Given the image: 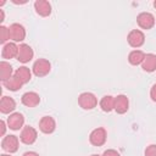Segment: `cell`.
I'll use <instances>...</instances> for the list:
<instances>
[{
  "mask_svg": "<svg viewBox=\"0 0 156 156\" xmlns=\"http://www.w3.org/2000/svg\"><path fill=\"white\" fill-rule=\"evenodd\" d=\"M145 156H156V144H151L145 149Z\"/></svg>",
  "mask_w": 156,
  "mask_h": 156,
  "instance_id": "24",
  "label": "cell"
},
{
  "mask_svg": "<svg viewBox=\"0 0 156 156\" xmlns=\"http://www.w3.org/2000/svg\"><path fill=\"white\" fill-rule=\"evenodd\" d=\"M4 18H5V15H4V11L0 9V22H4Z\"/></svg>",
  "mask_w": 156,
  "mask_h": 156,
  "instance_id": "29",
  "label": "cell"
},
{
  "mask_svg": "<svg viewBox=\"0 0 156 156\" xmlns=\"http://www.w3.org/2000/svg\"><path fill=\"white\" fill-rule=\"evenodd\" d=\"M13 74H15V73H13L12 66H11L7 61L2 60V61L0 62V79H1L2 82H5V80L10 79Z\"/></svg>",
  "mask_w": 156,
  "mask_h": 156,
  "instance_id": "18",
  "label": "cell"
},
{
  "mask_svg": "<svg viewBox=\"0 0 156 156\" xmlns=\"http://www.w3.org/2000/svg\"><path fill=\"white\" fill-rule=\"evenodd\" d=\"M35 12L41 17H48L51 15V4L46 0H37L34 2Z\"/></svg>",
  "mask_w": 156,
  "mask_h": 156,
  "instance_id": "16",
  "label": "cell"
},
{
  "mask_svg": "<svg viewBox=\"0 0 156 156\" xmlns=\"http://www.w3.org/2000/svg\"><path fill=\"white\" fill-rule=\"evenodd\" d=\"M51 69V63L45 58H38L32 67V72L37 77H45Z\"/></svg>",
  "mask_w": 156,
  "mask_h": 156,
  "instance_id": "3",
  "label": "cell"
},
{
  "mask_svg": "<svg viewBox=\"0 0 156 156\" xmlns=\"http://www.w3.org/2000/svg\"><path fill=\"white\" fill-rule=\"evenodd\" d=\"M145 52L141 51V50H133L129 52L128 55V62L133 66H138V65H141L144 58H145Z\"/></svg>",
  "mask_w": 156,
  "mask_h": 156,
  "instance_id": "19",
  "label": "cell"
},
{
  "mask_svg": "<svg viewBox=\"0 0 156 156\" xmlns=\"http://www.w3.org/2000/svg\"><path fill=\"white\" fill-rule=\"evenodd\" d=\"M106 139H107V132L102 127H98L93 129L91 133L89 134V141L94 146H102L106 143Z\"/></svg>",
  "mask_w": 156,
  "mask_h": 156,
  "instance_id": "2",
  "label": "cell"
},
{
  "mask_svg": "<svg viewBox=\"0 0 156 156\" xmlns=\"http://www.w3.org/2000/svg\"><path fill=\"white\" fill-rule=\"evenodd\" d=\"M150 98H151V100L154 101V102H156V83L151 87V89H150Z\"/></svg>",
  "mask_w": 156,
  "mask_h": 156,
  "instance_id": "26",
  "label": "cell"
},
{
  "mask_svg": "<svg viewBox=\"0 0 156 156\" xmlns=\"http://www.w3.org/2000/svg\"><path fill=\"white\" fill-rule=\"evenodd\" d=\"M154 7H155V9H156V0H155V1H154Z\"/></svg>",
  "mask_w": 156,
  "mask_h": 156,
  "instance_id": "33",
  "label": "cell"
},
{
  "mask_svg": "<svg viewBox=\"0 0 156 156\" xmlns=\"http://www.w3.org/2000/svg\"><path fill=\"white\" fill-rule=\"evenodd\" d=\"M2 85L7 89V90H10V91H17V90H20L24 84L13 74L10 79H7V80H5V82H2Z\"/></svg>",
  "mask_w": 156,
  "mask_h": 156,
  "instance_id": "21",
  "label": "cell"
},
{
  "mask_svg": "<svg viewBox=\"0 0 156 156\" xmlns=\"http://www.w3.org/2000/svg\"><path fill=\"white\" fill-rule=\"evenodd\" d=\"M33 56H34V51L28 44H21L18 46V54L16 57L17 61H20L21 63H27L33 58Z\"/></svg>",
  "mask_w": 156,
  "mask_h": 156,
  "instance_id": "9",
  "label": "cell"
},
{
  "mask_svg": "<svg viewBox=\"0 0 156 156\" xmlns=\"http://www.w3.org/2000/svg\"><path fill=\"white\" fill-rule=\"evenodd\" d=\"M32 71L28 68V67H26V66H22V67H20V68H17L16 71H15V76L23 83V84H27L30 79H32Z\"/></svg>",
  "mask_w": 156,
  "mask_h": 156,
  "instance_id": "20",
  "label": "cell"
},
{
  "mask_svg": "<svg viewBox=\"0 0 156 156\" xmlns=\"http://www.w3.org/2000/svg\"><path fill=\"white\" fill-rule=\"evenodd\" d=\"M0 156H11V155H7V154H2V155H0Z\"/></svg>",
  "mask_w": 156,
  "mask_h": 156,
  "instance_id": "31",
  "label": "cell"
},
{
  "mask_svg": "<svg viewBox=\"0 0 156 156\" xmlns=\"http://www.w3.org/2000/svg\"><path fill=\"white\" fill-rule=\"evenodd\" d=\"M90 156H101V155H98V154H93V155H90Z\"/></svg>",
  "mask_w": 156,
  "mask_h": 156,
  "instance_id": "32",
  "label": "cell"
},
{
  "mask_svg": "<svg viewBox=\"0 0 156 156\" xmlns=\"http://www.w3.org/2000/svg\"><path fill=\"white\" fill-rule=\"evenodd\" d=\"M15 108H16V101L11 96L4 95L0 100V112L4 115H7V113L11 115V112H13Z\"/></svg>",
  "mask_w": 156,
  "mask_h": 156,
  "instance_id": "15",
  "label": "cell"
},
{
  "mask_svg": "<svg viewBox=\"0 0 156 156\" xmlns=\"http://www.w3.org/2000/svg\"><path fill=\"white\" fill-rule=\"evenodd\" d=\"M21 101L27 107H35L40 104V96L35 91H27L22 95Z\"/></svg>",
  "mask_w": 156,
  "mask_h": 156,
  "instance_id": "12",
  "label": "cell"
},
{
  "mask_svg": "<svg viewBox=\"0 0 156 156\" xmlns=\"http://www.w3.org/2000/svg\"><path fill=\"white\" fill-rule=\"evenodd\" d=\"M99 105L104 112H111L112 110H115V98L111 95H105L100 100Z\"/></svg>",
  "mask_w": 156,
  "mask_h": 156,
  "instance_id": "22",
  "label": "cell"
},
{
  "mask_svg": "<svg viewBox=\"0 0 156 156\" xmlns=\"http://www.w3.org/2000/svg\"><path fill=\"white\" fill-rule=\"evenodd\" d=\"M127 41L132 48H140L145 43V35L140 29H133L127 35Z\"/></svg>",
  "mask_w": 156,
  "mask_h": 156,
  "instance_id": "5",
  "label": "cell"
},
{
  "mask_svg": "<svg viewBox=\"0 0 156 156\" xmlns=\"http://www.w3.org/2000/svg\"><path fill=\"white\" fill-rule=\"evenodd\" d=\"M17 54H18V46L13 41L6 43L1 49V57L4 60H11L13 57H17Z\"/></svg>",
  "mask_w": 156,
  "mask_h": 156,
  "instance_id": "13",
  "label": "cell"
},
{
  "mask_svg": "<svg viewBox=\"0 0 156 156\" xmlns=\"http://www.w3.org/2000/svg\"><path fill=\"white\" fill-rule=\"evenodd\" d=\"M101 156H121V154L117 151V150H113V149H107L104 151V154Z\"/></svg>",
  "mask_w": 156,
  "mask_h": 156,
  "instance_id": "25",
  "label": "cell"
},
{
  "mask_svg": "<svg viewBox=\"0 0 156 156\" xmlns=\"http://www.w3.org/2000/svg\"><path fill=\"white\" fill-rule=\"evenodd\" d=\"M39 129L44 134H51L56 129V122L51 116H44L39 121Z\"/></svg>",
  "mask_w": 156,
  "mask_h": 156,
  "instance_id": "11",
  "label": "cell"
},
{
  "mask_svg": "<svg viewBox=\"0 0 156 156\" xmlns=\"http://www.w3.org/2000/svg\"><path fill=\"white\" fill-rule=\"evenodd\" d=\"M0 127H1V130H0V135L2 136V135H5V132H6V123H5V121H0Z\"/></svg>",
  "mask_w": 156,
  "mask_h": 156,
  "instance_id": "27",
  "label": "cell"
},
{
  "mask_svg": "<svg viewBox=\"0 0 156 156\" xmlns=\"http://www.w3.org/2000/svg\"><path fill=\"white\" fill-rule=\"evenodd\" d=\"M22 156H39V154L35 151H26Z\"/></svg>",
  "mask_w": 156,
  "mask_h": 156,
  "instance_id": "28",
  "label": "cell"
},
{
  "mask_svg": "<svg viewBox=\"0 0 156 156\" xmlns=\"http://www.w3.org/2000/svg\"><path fill=\"white\" fill-rule=\"evenodd\" d=\"M78 105L83 108V110H93L98 106V98L89 91L82 93L78 96Z\"/></svg>",
  "mask_w": 156,
  "mask_h": 156,
  "instance_id": "1",
  "label": "cell"
},
{
  "mask_svg": "<svg viewBox=\"0 0 156 156\" xmlns=\"http://www.w3.org/2000/svg\"><path fill=\"white\" fill-rule=\"evenodd\" d=\"M9 32H10V39L13 43L23 41L24 38H26V29L20 23H12L9 27Z\"/></svg>",
  "mask_w": 156,
  "mask_h": 156,
  "instance_id": "8",
  "label": "cell"
},
{
  "mask_svg": "<svg viewBox=\"0 0 156 156\" xmlns=\"http://www.w3.org/2000/svg\"><path fill=\"white\" fill-rule=\"evenodd\" d=\"M10 40V32L9 28L5 26H0V43L5 45V43Z\"/></svg>",
  "mask_w": 156,
  "mask_h": 156,
  "instance_id": "23",
  "label": "cell"
},
{
  "mask_svg": "<svg viewBox=\"0 0 156 156\" xmlns=\"http://www.w3.org/2000/svg\"><path fill=\"white\" fill-rule=\"evenodd\" d=\"M7 127L12 130H20L24 124V117L20 112H13L7 117Z\"/></svg>",
  "mask_w": 156,
  "mask_h": 156,
  "instance_id": "10",
  "label": "cell"
},
{
  "mask_svg": "<svg viewBox=\"0 0 156 156\" xmlns=\"http://www.w3.org/2000/svg\"><path fill=\"white\" fill-rule=\"evenodd\" d=\"M18 146H20V140L16 135H6L1 140V149L5 152L13 154L18 150Z\"/></svg>",
  "mask_w": 156,
  "mask_h": 156,
  "instance_id": "6",
  "label": "cell"
},
{
  "mask_svg": "<svg viewBox=\"0 0 156 156\" xmlns=\"http://www.w3.org/2000/svg\"><path fill=\"white\" fill-rule=\"evenodd\" d=\"M38 138V133H37V129L32 126H26L22 128L21 130V134H20V140L26 144V145H32L35 143Z\"/></svg>",
  "mask_w": 156,
  "mask_h": 156,
  "instance_id": "4",
  "label": "cell"
},
{
  "mask_svg": "<svg viewBox=\"0 0 156 156\" xmlns=\"http://www.w3.org/2000/svg\"><path fill=\"white\" fill-rule=\"evenodd\" d=\"M12 2H13V4H17V5H18V4H20V5H22V4H27V0H26V1H17V0H12Z\"/></svg>",
  "mask_w": 156,
  "mask_h": 156,
  "instance_id": "30",
  "label": "cell"
},
{
  "mask_svg": "<svg viewBox=\"0 0 156 156\" xmlns=\"http://www.w3.org/2000/svg\"><path fill=\"white\" fill-rule=\"evenodd\" d=\"M136 23L141 29H151L155 26V17L150 12H140L136 16Z\"/></svg>",
  "mask_w": 156,
  "mask_h": 156,
  "instance_id": "7",
  "label": "cell"
},
{
  "mask_svg": "<svg viewBox=\"0 0 156 156\" xmlns=\"http://www.w3.org/2000/svg\"><path fill=\"white\" fill-rule=\"evenodd\" d=\"M141 68L149 73L156 71V55L155 54H146L145 58L141 63Z\"/></svg>",
  "mask_w": 156,
  "mask_h": 156,
  "instance_id": "17",
  "label": "cell"
},
{
  "mask_svg": "<svg viewBox=\"0 0 156 156\" xmlns=\"http://www.w3.org/2000/svg\"><path fill=\"white\" fill-rule=\"evenodd\" d=\"M129 108V100L126 95L121 94V95H117L115 98V111L118 113V115H123L128 111Z\"/></svg>",
  "mask_w": 156,
  "mask_h": 156,
  "instance_id": "14",
  "label": "cell"
}]
</instances>
